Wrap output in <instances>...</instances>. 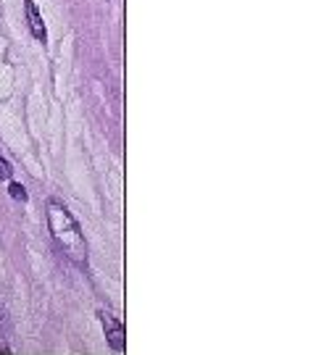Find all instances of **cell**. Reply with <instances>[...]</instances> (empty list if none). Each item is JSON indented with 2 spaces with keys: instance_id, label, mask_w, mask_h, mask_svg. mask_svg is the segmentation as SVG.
Wrapping results in <instances>:
<instances>
[{
  "instance_id": "cell-5",
  "label": "cell",
  "mask_w": 316,
  "mask_h": 355,
  "mask_svg": "<svg viewBox=\"0 0 316 355\" xmlns=\"http://www.w3.org/2000/svg\"><path fill=\"white\" fill-rule=\"evenodd\" d=\"M11 174H14V169L8 166V161H3V158H0V179H3V182H5V179H11Z\"/></svg>"
},
{
  "instance_id": "cell-4",
  "label": "cell",
  "mask_w": 316,
  "mask_h": 355,
  "mask_svg": "<svg viewBox=\"0 0 316 355\" xmlns=\"http://www.w3.org/2000/svg\"><path fill=\"white\" fill-rule=\"evenodd\" d=\"M11 198H14V200H21V203H27V198H29V195H27V189H24V187L14 182V185H11Z\"/></svg>"
},
{
  "instance_id": "cell-1",
  "label": "cell",
  "mask_w": 316,
  "mask_h": 355,
  "mask_svg": "<svg viewBox=\"0 0 316 355\" xmlns=\"http://www.w3.org/2000/svg\"><path fill=\"white\" fill-rule=\"evenodd\" d=\"M48 226L53 239H56V245H58V250L66 255L71 263L87 266V242H84L82 232H80V224L69 213L66 205L58 203V200H50Z\"/></svg>"
},
{
  "instance_id": "cell-3",
  "label": "cell",
  "mask_w": 316,
  "mask_h": 355,
  "mask_svg": "<svg viewBox=\"0 0 316 355\" xmlns=\"http://www.w3.org/2000/svg\"><path fill=\"white\" fill-rule=\"evenodd\" d=\"M24 11H27V24H29V32L37 42H48V32H45V21L40 16L34 0H24Z\"/></svg>"
},
{
  "instance_id": "cell-2",
  "label": "cell",
  "mask_w": 316,
  "mask_h": 355,
  "mask_svg": "<svg viewBox=\"0 0 316 355\" xmlns=\"http://www.w3.org/2000/svg\"><path fill=\"white\" fill-rule=\"evenodd\" d=\"M100 319H103V329H106V337L111 342V347L117 353H124L127 350V345H124V326L114 316H108V313H100Z\"/></svg>"
}]
</instances>
